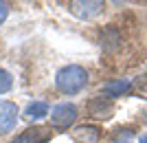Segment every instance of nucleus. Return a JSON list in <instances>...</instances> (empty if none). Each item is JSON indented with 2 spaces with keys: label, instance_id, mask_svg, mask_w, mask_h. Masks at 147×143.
Returning <instances> with one entry per match:
<instances>
[{
  "label": "nucleus",
  "instance_id": "13",
  "mask_svg": "<svg viewBox=\"0 0 147 143\" xmlns=\"http://www.w3.org/2000/svg\"><path fill=\"white\" fill-rule=\"evenodd\" d=\"M138 143H147V134H143V137L138 139Z\"/></svg>",
  "mask_w": 147,
  "mask_h": 143
},
{
  "label": "nucleus",
  "instance_id": "4",
  "mask_svg": "<svg viewBox=\"0 0 147 143\" xmlns=\"http://www.w3.org/2000/svg\"><path fill=\"white\" fill-rule=\"evenodd\" d=\"M103 2H99V0H75V2H70L68 5V9H70V13H75L77 18L81 20H92V18H97L99 13L103 11Z\"/></svg>",
  "mask_w": 147,
  "mask_h": 143
},
{
  "label": "nucleus",
  "instance_id": "5",
  "mask_svg": "<svg viewBox=\"0 0 147 143\" xmlns=\"http://www.w3.org/2000/svg\"><path fill=\"white\" fill-rule=\"evenodd\" d=\"M18 112H20V108L13 101H7V99L0 101V134H7V132H11L16 128Z\"/></svg>",
  "mask_w": 147,
  "mask_h": 143
},
{
  "label": "nucleus",
  "instance_id": "3",
  "mask_svg": "<svg viewBox=\"0 0 147 143\" xmlns=\"http://www.w3.org/2000/svg\"><path fill=\"white\" fill-rule=\"evenodd\" d=\"M51 137H53L51 128L31 125V128H26V130H22L20 134H16L9 143H46V141H51Z\"/></svg>",
  "mask_w": 147,
  "mask_h": 143
},
{
  "label": "nucleus",
  "instance_id": "1",
  "mask_svg": "<svg viewBox=\"0 0 147 143\" xmlns=\"http://www.w3.org/2000/svg\"><path fill=\"white\" fill-rule=\"evenodd\" d=\"M88 84V70L79 64H66L55 73V88L61 95H79Z\"/></svg>",
  "mask_w": 147,
  "mask_h": 143
},
{
  "label": "nucleus",
  "instance_id": "6",
  "mask_svg": "<svg viewBox=\"0 0 147 143\" xmlns=\"http://www.w3.org/2000/svg\"><path fill=\"white\" fill-rule=\"evenodd\" d=\"M88 115H92V117H101V119H108L112 115V110H114V104H112V99H108V97H94V99L88 101Z\"/></svg>",
  "mask_w": 147,
  "mask_h": 143
},
{
  "label": "nucleus",
  "instance_id": "2",
  "mask_svg": "<svg viewBox=\"0 0 147 143\" xmlns=\"http://www.w3.org/2000/svg\"><path fill=\"white\" fill-rule=\"evenodd\" d=\"M77 106L75 104H68V101H61L57 106L51 108L49 112V121L53 130H68L70 125L77 121Z\"/></svg>",
  "mask_w": 147,
  "mask_h": 143
},
{
  "label": "nucleus",
  "instance_id": "9",
  "mask_svg": "<svg viewBox=\"0 0 147 143\" xmlns=\"http://www.w3.org/2000/svg\"><path fill=\"white\" fill-rule=\"evenodd\" d=\"M51 112V106L46 101H31L29 106L24 108V117L31 119V121H40Z\"/></svg>",
  "mask_w": 147,
  "mask_h": 143
},
{
  "label": "nucleus",
  "instance_id": "8",
  "mask_svg": "<svg viewBox=\"0 0 147 143\" xmlns=\"http://www.w3.org/2000/svg\"><path fill=\"white\" fill-rule=\"evenodd\" d=\"M73 139L77 143H99L101 130L97 125H79L77 130H73Z\"/></svg>",
  "mask_w": 147,
  "mask_h": 143
},
{
  "label": "nucleus",
  "instance_id": "12",
  "mask_svg": "<svg viewBox=\"0 0 147 143\" xmlns=\"http://www.w3.org/2000/svg\"><path fill=\"white\" fill-rule=\"evenodd\" d=\"M138 117H141V121H143V123H147V106L141 110V115H138Z\"/></svg>",
  "mask_w": 147,
  "mask_h": 143
},
{
  "label": "nucleus",
  "instance_id": "10",
  "mask_svg": "<svg viewBox=\"0 0 147 143\" xmlns=\"http://www.w3.org/2000/svg\"><path fill=\"white\" fill-rule=\"evenodd\" d=\"M11 88H13V77H11V73H9V70H5V68H0V95L9 93Z\"/></svg>",
  "mask_w": 147,
  "mask_h": 143
},
{
  "label": "nucleus",
  "instance_id": "7",
  "mask_svg": "<svg viewBox=\"0 0 147 143\" xmlns=\"http://www.w3.org/2000/svg\"><path fill=\"white\" fill-rule=\"evenodd\" d=\"M129 88H132V81L129 79H110L101 86V97H108V99H114V97H121V95H127Z\"/></svg>",
  "mask_w": 147,
  "mask_h": 143
},
{
  "label": "nucleus",
  "instance_id": "11",
  "mask_svg": "<svg viewBox=\"0 0 147 143\" xmlns=\"http://www.w3.org/2000/svg\"><path fill=\"white\" fill-rule=\"evenodd\" d=\"M9 18V5L0 0V24H5V20Z\"/></svg>",
  "mask_w": 147,
  "mask_h": 143
}]
</instances>
